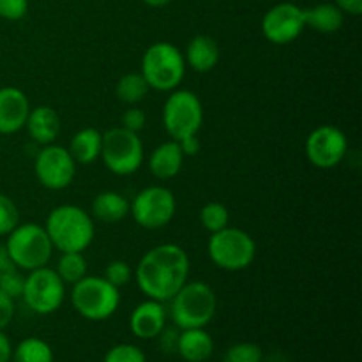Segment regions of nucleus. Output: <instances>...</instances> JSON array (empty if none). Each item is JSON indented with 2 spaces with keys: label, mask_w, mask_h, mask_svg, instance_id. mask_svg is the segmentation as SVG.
<instances>
[{
  "label": "nucleus",
  "mask_w": 362,
  "mask_h": 362,
  "mask_svg": "<svg viewBox=\"0 0 362 362\" xmlns=\"http://www.w3.org/2000/svg\"><path fill=\"white\" fill-rule=\"evenodd\" d=\"M204 124V106L191 90L175 88L163 106V126L172 140L198 134Z\"/></svg>",
  "instance_id": "9"
},
{
  "label": "nucleus",
  "mask_w": 362,
  "mask_h": 362,
  "mask_svg": "<svg viewBox=\"0 0 362 362\" xmlns=\"http://www.w3.org/2000/svg\"><path fill=\"white\" fill-rule=\"evenodd\" d=\"M34 172L42 186L52 191H59L73 182L76 175V161L66 147L49 144L39 151Z\"/></svg>",
  "instance_id": "12"
},
{
  "label": "nucleus",
  "mask_w": 362,
  "mask_h": 362,
  "mask_svg": "<svg viewBox=\"0 0 362 362\" xmlns=\"http://www.w3.org/2000/svg\"><path fill=\"white\" fill-rule=\"evenodd\" d=\"M103 362H147L144 350L131 343H120L106 352Z\"/></svg>",
  "instance_id": "29"
},
{
  "label": "nucleus",
  "mask_w": 362,
  "mask_h": 362,
  "mask_svg": "<svg viewBox=\"0 0 362 362\" xmlns=\"http://www.w3.org/2000/svg\"><path fill=\"white\" fill-rule=\"evenodd\" d=\"M18 223H20V212L16 204L9 197L0 193V237H6L7 233L13 232Z\"/></svg>",
  "instance_id": "30"
},
{
  "label": "nucleus",
  "mask_w": 362,
  "mask_h": 362,
  "mask_svg": "<svg viewBox=\"0 0 362 362\" xmlns=\"http://www.w3.org/2000/svg\"><path fill=\"white\" fill-rule=\"evenodd\" d=\"M223 362H264V350L255 343H237L226 350Z\"/></svg>",
  "instance_id": "28"
},
{
  "label": "nucleus",
  "mask_w": 362,
  "mask_h": 362,
  "mask_svg": "<svg viewBox=\"0 0 362 362\" xmlns=\"http://www.w3.org/2000/svg\"><path fill=\"white\" fill-rule=\"evenodd\" d=\"M200 223L207 232L214 233L226 228L230 223V212L219 202H209L200 211Z\"/></svg>",
  "instance_id": "27"
},
{
  "label": "nucleus",
  "mask_w": 362,
  "mask_h": 362,
  "mask_svg": "<svg viewBox=\"0 0 362 362\" xmlns=\"http://www.w3.org/2000/svg\"><path fill=\"white\" fill-rule=\"evenodd\" d=\"M168 303L170 317L180 331L207 327L218 310L214 290L204 281H186Z\"/></svg>",
  "instance_id": "3"
},
{
  "label": "nucleus",
  "mask_w": 362,
  "mask_h": 362,
  "mask_svg": "<svg viewBox=\"0 0 362 362\" xmlns=\"http://www.w3.org/2000/svg\"><path fill=\"white\" fill-rule=\"evenodd\" d=\"M151 87L147 85L145 78L141 73H127L117 81L115 94L119 101L126 103V105H138L144 101L145 95L148 94Z\"/></svg>",
  "instance_id": "25"
},
{
  "label": "nucleus",
  "mask_w": 362,
  "mask_h": 362,
  "mask_svg": "<svg viewBox=\"0 0 362 362\" xmlns=\"http://www.w3.org/2000/svg\"><path fill=\"white\" fill-rule=\"evenodd\" d=\"M219 46L211 35H194L189 42H187L186 53H184V60L187 66L193 67L197 73H209L214 69L219 62Z\"/></svg>",
  "instance_id": "20"
},
{
  "label": "nucleus",
  "mask_w": 362,
  "mask_h": 362,
  "mask_svg": "<svg viewBox=\"0 0 362 362\" xmlns=\"http://www.w3.org/2000/svg\"><path fill=\"white\" fill-rule=\"evenodd\" d=\"M336 6L343 11L345 14H352V16H359L362 13V0H336Z\"/></svg>",
  "instance_id": "36"
},
{
  "label": "nucleus",
  "mask_w": 362,
  "mask_h": 362,
  "mask_svg": "<svg viewBox=\"0 0 362 362\" xmlns=\"http://www.w3.org/2000/svg\"><path fill=\"white\" fill-rule=\"evenodd\" d=\"M27 133L35 144L49 145L57 140L60 133V117L52 106H35L30 108L27 117Z\"/></svg>",
  "instance_id": "17"
},
{
  "label": "nucleus",
  "mask_w": 362,
  "mask_h": 362,
  "mask_svg": "<svg viewBox=\"0 0 362 362\" xmlns=\"http://www.w3.org/2000/svg\"><path fill=\"white\" fill-rule=\"evenodd\" d=\"M4 246L13 264L20 271L27 272L48 265L53 253L52 240L45 226H39L35 223H18L16 228L7 233Z\"/></svg>",
  "instance_id": "6"
},
{
  "label": "nucleus",
  "mask_w": 362,
  "mask_h": 362,
  "mask_svg": "<svg viewBox=\"0 0 362 362\" xmlns=\"http://www.w3.org/2000/svg\"><path fill=\"white\" fill-rule=\"evenodd\" d=\"M106 168L120 177L133 175L144 165V144L138 133L124 129L122 126L112 127L103 133L101 156Z\"/></svg>",
  "instance_id": "8"
},
{
  "label": "nucleus",
  "mask_w": 362,
  "mask_h": 362,
  "mask_svg": "<svg viewBox=\"0 0 362 362\" xmlns=\"http://www.w3.org/2000/svg\"><path fill=\"white\" fill-rule=\"evenodd\" d=\"M14 318V299L0 290V329L9 327Z\"/></svg>",
  "instance_id": "34"
},
{
  "label": "nucleus",
  "mask_w": 362,
  "mask_h": 362,
  "mask_svg": "<svg viewBox=\"0 0 362 362\" xmlns=\"http://www.w3.org/2000/svg\"><path fill=\"white\" fill-rule=\"evenodd\" d=\"M45 230L53 250L60 253H83L95 235L94 219L78 205H59L48 214Z\"/></svg>",
  "instance_id": "2"
},
{
  "label": "nucleus",
  "mask_w": 362,
  "mask_h": 362,
  "mask_svg": "<svg viewBox=\"0 0 362 362\" xmlns=\"http://www.w3.org/2000/svg\"><path fill=\"white\" fill-rule=\"evenodd\" d=\"M71 304L85 320L103 322L119 310L120 292L105 276H85L73 285Z\"/></svg>",
  "instance_id": "5"
},
{
  "label": "nucleus",
  "mask_w": 362,
  "mask_h": 362,
  "mask_svg": "<svg viewBox=\"0 0 362 362\" xmlns=\"http://www.w3.org/2000/svg\"><path fill=\"white\" fill-rule=\"evenodd\" d=\"M28 11V0H0V18L9 21L21 20Z\"/></svg>",
  "instance_id": "32"
},
{
  "label": "nucleus",
  "mask_w": 362,
  "mask_h": 362,
  "mask_svg": "<svg viewBox=\"0 0 362 362\" xmlns=\"http://www.w3.org/2000/svg\"><path fill=\"white\" fill-rule=\"evenodd\" d=\"M101 145L103 133H99L94 127H85L71 138L67 151L71 152L76 165H90V163L98 161L101 156Z\"/></svg>",
  "instance_id": "22"
},
{
  "label": "nucleus",
  "mask_w": 362,
  "mask_h": 362,
  "mask_svg": "<svg viewBox=\"0 0 362 362\" xmlns=\"http://www.w3.org/2000/svg\"><path fill=\"white\" fill-rule=\"evenodd\" d=\"M13 362H53V350L45 339L25 338L13 349Z\"/></svg>",
  "instance_id": "24"
},
{
  "label": "nucleus",
  "mask_w": 362,
  "mask_h": 362,
  "mask_svg": "<svg viewBox=\"0 0 362 362\" xmlns=\"http://www.w3.org/2000/svg\"><path fill=\"white\" fill-rule=\"evenodd\" d=\"M179 147L182 151L184 158H186V156H197L200 152L202 144L197 134H193V136H186L182 140H179Z\"/></svg>",
  "instance_id": "35"
},
{
  "label": "nucleus",
  "mask_w": 362,
  "mask_h": 362,
  "mask_svg": "<svg viewBox=\"0 0 362 362\" xmlns=\"http://www.w3.org/2000/svg\"><path fill=\"white\" fill-rule=\"evenodd\" d=\"M175 350L186 362H205L214 352V339L205 327L182 329L177 336Z\"/></svg>",
  "instance_id": "18"
},
{
  "label": "nucleus",
  "mask_w": 362,
  "mask_h": 362,
  "mask_svg": "<svg viewBox=\"0 0 362 362\" xmlns=\"http://www.w3.org/2000/svg\"><path fill=\"white\" fill-rule=\"evenodd\" d=\"M25 304L30 311L37 315H52L62 306L66 299V285L55 269L45 267L34 269L25 276L23 292H21Z\"/></svg>",
  "instance_id": "10"
},
{
  "label": "nucleus",
  "mask_w": 362,
  "mask_h": 362,
  "mask_svg": "<svg viewBox=\"0 0 362 362\" xmlns=\"http://www.w3.org/2000/svg\"><path fill=\"white\" fill-rule=\"evenodd\" d=\"M306 28L304 9L297 4L281 2L271 7L262 20V32L272 45H290Z\"/></svg>",
  "instance_id": "14"
},
{
  "label": "nucleus",
  "mask_w": 362,
  "mask_h": 362,
  "mask_svg": "<svg viewBox=\"0 0 362 362\" xmlns=\"http://www.w3.org/2000/svg\"><path fill=\"white\" fill-rule=\"evenodd\" d=\"M304 21L306 27L322 34L338 32L345 23V13L336 4H318V6L304 9Z\"/></svg>",
  "instance_id": "23"
},
{
  "label": "nucleus",
  "mask_w": 362,
  "mask_h": 362,
  "mask_svg": "<svg viewBox=\"0 0 362 362\" xmlns=\"http://www.w3.org/2000/svg\"><path fill=\"white\" fill-rule=\"evenodd\" d=\"M145 122H147V115H145L144 110L140 108H129L122 113V119H120V124H122L124 129L133 131V133H140L145 127Z\"/></svg>",
  "instance_id": "33"
},
{
  "label": "nucleus",
  "mask_w": 362,
  "mask_h": 362,
  "mask_svg": "<svg viewBox=\"0 0 362 362\" xmlns=\"http://www.w3.org/2000/svg\"><path fill=\"white\" fill-rule=\"evenodd\" d=\"M30 103L18 87L0 88V134H14L27 122Z\"/></svg>",
  "instance_id": "15"
},
{
  "label": "nucleus",
  "mask_w": 362,
  "mask_h": 362,
  "mask_svg": "<svg viewBox=\"0 0 362 362\" xmlns=\"http://www.w3.org/2000/svg\"><path fill=\"white\" fill-rule=\"evenodd\" d=\"M144 2L151 7H165V6H168L172 0H144Z\"/></svg>",
  "instance_id": "39"
},
{
  "label": "nucleus",
  "mask_w": 362,
  "mask_h": 362,
  "mask_svg": "<svg viewBox=\"0 0 362 362\" xmlns=\"http://www.w3.org/2000/svg\"><path fill=\"white\" fill-rule=\"evenodd\" d=\"M129 214V202L117 191H101L92 200V216L106 225H115Z\"/></svg>",
  "instance_id": "21"
},
{
  "label": "nucleus",
  "mask_w": 362,
  "mask_h": 362,
  "mask_svg": "<svg viewBox=\"0 0 362 362\" xmlns=\"http://www.w3.org/2000/svg\"><path fill=\"white\" fill-rule=\"evenodd\" d=\"M133 269L127 262L124 260H113L106 265L105 269V278L112 283L113 286L120 288V286H126L127 283L133 279Z\"/></svg>",
  "instance_id": "31"
},
{
  "label": "nucleus",
  "mask_w": 362,
  "mask_h": 362,
  "mask_svg": "<svg viewBox=\"0 0 362 362\" xmlns=\"http://www.w3.org/2000/svg\"><path fill=\"white\" fill-rule=\"evenodd\" d=\"M166 327L165 303L147 299L138 304L129 317V329L138 339L158 338Z\"/></svg>",
  "instance_id": "16"
},
{
  "label": "nucleus",
  "mask_w": 362,
  "mask_h": 362,
  "mask_svg": "<svg viewBox=\"0 0 362 362\" xmlns=\"http://www.w3.org/2000/svg\"><path fill=\"white\" fill-rule=\"evenodd\" d=\"M186 74L184 53L172 42H154L141 57V76L147 85L159 92H172L179 88Z\"/></svg>",
  "instance_id": "4"
},
{
  "label": "nucleus",
  "mask_w": 362,
  "mask_h": 362,
  "mask_svg": "<svg viewBox=\"0 0 362 362\" xmlns=\"http://www.w3.org/2000/svg\"><path fill=\"white\" fill-rule=\"evenodd\" d=\"M182 163L184 154L179 147V141L170 140L154 148L148 159V170L156 179L168 180L179 175Z\"/></svg>",
  "instance_id": "19"
},
{
  "label": "nucleus",
  "mask_w": 362,
  "mask_h": 362,
  "mask_svg": "<svg viewBox=\"0 0 362 362\" xmlns=\"http://www.w3.org/2000/svg\"><path fill=\"white\" fill-rule=\"evenodd\" d=\"M55 272L64 285H74L87 276V260L81 253H62Z\"/></svg>",
  "instance_id": "26"
},
{
  "label": "nucleus",
  "mask_w": 362,
  "mask_h": 362,
  "mask_svg": "<svg viewBox=\"0 0 362 362\" xmlns=\"http://www.w3.org/2000/svg\"><path fill=\"white\" fill-rule=\"evenodd\" d=\"M349 140L345 133L334 126L315 127L306 138V158L315 168L331 170L345 159Z\"/></svg>",
  "instance_id": "13"
},
{
  "label": "nucleus",
  "mask_w": 362,
  "mask_h": 362,
  "mask_svg": "<svg viewBox=\"0 0 362 362\" xmlns=\"http://www.w3.org/2000/svg\"><path fill=\"white\" fill-rule=\"evenodd\" d=\"M13 357V345L6 332L0 329V362H11Z\"/></svg>",
  "instance_id": "37"
},
{
  "label": "nucleus",
  "mask_w": 362,
  "mask_h": 362,
  "mask_svg": "<svg viewBox=\"0 0 362 362\" xmlns=\"http://www.w3.org/2000/svg\"><path fill=\"white\" fill-rule=\"evenodd\" d=\"M207 251L216 267L223 271L239 272L253 264L257 257V244L253 237L244 230L226 226L212 233Z\"/></svg>",
  "instance_id": "7"
},
{
  "label": "nucleus",
  "mask_w": 362,
  "mask_h": 362,
  "mask_svg": "<svg viewBox=\"0 0 362 362\" xmlns=\"http://www.w3.org/2000/svg\"><path fill=\"white\" fill-rule=\"evenodd\" d=\"M177 211L175 194L165 186H148L141 189L129 204V214L145 230L165 228Z\"/></svg>",
  "instance_id": "11"
},
{
  "label": "nucleus",
  "mask_w": 362,
  "mask_h": 362,
  "mask_svg": "<svg viewBox=\"0 0 362 362\" xmlns=\"http://www.w3.org/2000/svg\"><path fill=\"white\" fill-rule=\"evenodd\" d=\"M16 265L13 264V260L9 258V255H7V250L4 244H0V278L6 274H9V272L16 271Z\"/></svg>",
  "instance_id": "38"
},
{
  "label": "nucleus",
  "mask_w": 362,
  "mask_h": 362,
  "mask_svg": "<svg viewBox=\"0 0 362 362\" xmlns=\"http://www.w3.org/2000/svg\"><path fill=\"white\" fill-rule=\"evenodd\" d=\"M189 278V257L179 244H159L136 265V283L147 299L168 303Z\"/></svg>",
  "instance_id": "1"
}]
</instances>
